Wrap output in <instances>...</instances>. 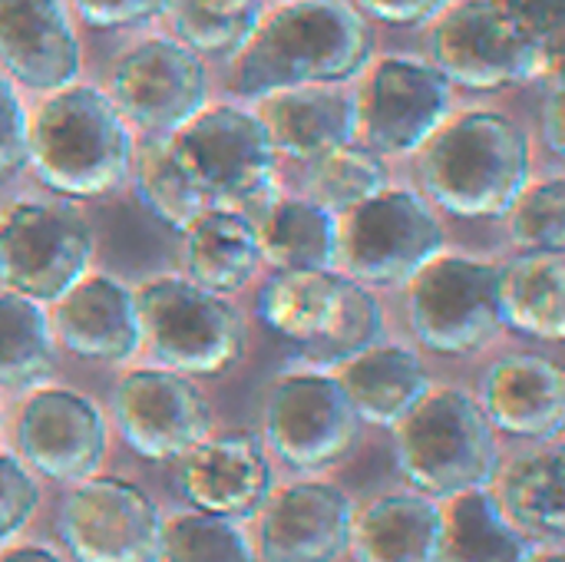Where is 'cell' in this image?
Segmentation results:
<instances>
[{
  "label": "cell",
  "mask_w": 565,
  "mask_h": 562,
  "mask_svg": "<svg viewBox=\"0 0 565 562\" xmlns=\"http://www.w3.org/2000/svg\"><path fill=\"white\" fill-rule=\"evenodd\" d=\"M26 166L66 199L113 192L129 176L132 139L109 93L89 83L53 89L30 123Z\"/></svg>",
  "instance_id": "obj_3"
},
{
  "label": "cell",
  "mask_w": 565,
  "mask_h": 562,
  "mask_svg": "<svg viewBox=\"0 0 565 562\" xmlns=\"http://www.w3.org/2000/svg\"><path fill=\"white\" fill-rule=\"evenodd\" d=\"M136 195L159 222H166L169 229H179V232L195 215L212 209L205 202V195L195 189V182L189 179V172L179 166V159L169 152L166 139L142 152L139 176H136Z\"/></svg>",
  "instance_id": "obj_35"
},
{
  "label": "cell",
  "mask_w": 565,
  "mask_h": 562,
  "mask_svg": "<svg viewBox=\"0 0 565 562\" xmlns=\"http://www.w3.org/2000/svg\"><path fill=\"white\" fill-rule=\"evenodd\" d=\"M116 427L142 460H179L212 431V411L202 391L179 371L139 368L113 391Z\"/></svg>",
  "instance_id": "obj_16"
},
{
  "label": "cell",
  "mask_w": 565,
  "mask_h": 562,
  "mask_svg": "<svg viewBox=\"0 0 565 562\" xmlns=\"http://www.w3.org/2000/svg\"><path fill=\"white\" fill-rule=\"evenodd\" d=\"M258 318L301 344L311 364H344L384 335L377 298L354 278L324 272H275L258 291Z\"/></svg>",
  "instance_id": "obj_5"
},
{
  "label": "cell",
  "mask_w": 565,
  "mask_h": 562,
  "mask_svg": "<svg viewBox=\"0 0 565 562\" xmlns=\"http://www.w3.org/2000/svg\"><path fill=\"white\" fill-rule=\"evenodd\" d=\"M30 156V119L20 93L7 76H0V182L17 176Z\"/></svg>",
  "instance_id": "obj_38"
},
{
  "label": "cell",
  "mask_w": 565,
  "mask_h": 562,
  "mask_svg": "<svg viewBox=\"0 0 565 562\" xmlns=\"http://www.w3.org/2000/svg\"><path fill=\"white\" fill-rule=\"evenodd\" d=\"M510 235L523 252H565V182L526 185L510 205Z\"/></svg>",
  "instance_id": "obj_36"
},
{
  "label": "cell",
  "mask_w": 565,
  "mask_h": 562,
  "mask_svg": "<svg viewBox=\"0 0 565 562\" xmlns=\"http://www.w3.org/2000/svg\"><path fill=\"white\" fill-rule=\"evenodd\" d=\"M175 487L192 510L242 523L271 497V464L252 434L205 437L179 457Z\"/></svg>",
  "instance_id": "obj_18"
},
{
  "label": "cell",
  "mask_w": 565,
  "mask_h": 562,
  "mask_svg": "<svg viewBox=\"0 0 565 562\" xmlns=\"http://www.w3.org/2000/svg\"><path fill=\"white\" fill-rule=\"evenodd\" d=\"M179 43L199 56H235L262 20V0H169Z\"/></svg>",
  "instance_id": "obj_32"
},
{
  "label": "cell",
  "mask_w": 565,
  "mask_h": 562,
  "mask_svg": "<svg viewBox=\"0 0 565 562\" xmlns=\"http://www.w3.org/2000/svg\"><path fill=\"white\" fill-rule=\"evenodd\" d=\"M354 523L351 500L324 484L301 480L262 507L258 562H338L348 553Z\"/></svg>",
  "instance_id": "obj_19"
},
{
  "label": "cell",
  "mask_w": 565,
  "mask_h": 562,
  "mask_svg": "<svg viewBox=\"0 0 565 562\" xmlns=\"http://www.w3.org/2000/svg\"><path fill=\"white\" fill-rule=\"evenodd\" d=\"M109 99L126 126L166 139L209 99V73L199 53L169 36H149L122 53L109 76Z\"/></svg>",
  "instance_id": "obj_13"
},
{
  "label": "cell",
  "mask_w": 565,
  "mask_h": 562,
  "mask_svg": "<svg viewBox=\"0 0 565 562\" xmlns=\"http://www.w3.org/2000/svg\"><path fill=\"white\" fill-rule=\"evenodd\" d=\"M394 454L407 484L430 500L490 487L500 470L493 424L460 388H430L394 424Z\"/></svg>",
  "instance_id": "obj_4"
},
{
  "label": "cell",
  "mask_w": 565,
  "mask_h": 562,
  "mask_svg": "<svg viewBox=\"0 0 565 562\" xmlns=\"http://www.w3.org/2000/svg\"><path fill=\"white\" fill-rule=\"evenodd\" d=\"M526 30H533L550 50L563 53L565 0H500Z\"/></svg>",
  "instance_id": "obj_40"
},
{
  "label": "cell",
  "mask_w": 565,
  "mask_h": 562,
  "mask_svg": "<svg viewBox=\"0 0 565 562\" xmlns=\"http://www.w3.org/2000/svg\"><path fill=\"white\" fill-rule=\"evenodd\" d=\"M40 503L33 474L10 454H0V543L17 537Z\"/></svg>",
  "instance_id": "obj_37"
},
{
  "label": "cell",
  "mask_w": 565,
  "mask_h": 562,
  "mask_svg": "<svg viewBox=\"0 0 565 562\" xmlns=\"http://www.w3.org/2000/svg\"><path fill=\"white\" fill-rule=\"evenodd\" d=\"M440 513V562H533L540 553V547L507 520L487 487L450 497Z\"/></svg>",
  "instance_id": "obj_29"
},
{
  "label": "cell",
  "mask_w": 565,
  "mask_h": 562,
  "mask_svg": "<svg viewBox=\"0 0 565 562\" xmlns=\"http://www.w3.org/2000/svg\"><path fill=\"white\" fill-rule=\"evenodd\" d=\"M17 444L36 474L76 484L93 477L106 457V417L76 391L43 388L20 411Z\"/></svg>",
  "instance_id": "obj_17"
},
{
  "label": "cell",
  "mask_w": 565,
  "mask_h": 562,
  "mask_svg": "<svg viewBox=\"0 0 565 562\" xmlns=\"http://www.w3.org/2000/svg\"><path fill=\"white\" fill-rule=\"evenodd\" d=\"M136 298L139 338L179 374L215 378L238 364L245 351L242 315L215 291L189 278H152Z\"/></svg>",
  "instance_id": "obj_7"
},
{
  "label": "cell",
  "mask_w": 565,
  "mask_h": 562,
  "mask_svg": "<svg viewBox=\"0 0 565 562\" xmlns=\"http://www.w3.org/2000/svg\"><path fill=\"white\" fill-rule=\"evenodd\" d=\"M480 407L493 431L550 444L563 434L565 424L563 371L540 354H510L487 371Z\"/></svg>",
  "instance_id": "obj_21"
},
{
  "label": "cell",
  "mask_w": 565,
  "mask_h": 562,
  "mask_svg": "<svg viewBox=\"0 0 565 562\" xmlns=\"http://www.w3.org/2000/svg\"><path fill=\"white\" fill-rule=\"evenodd\" d=\"M334 378L344 388L361 424L374 427H394L430 391V378L420 358L401 344L381 341L338 364Z\"/></svg>",
  "instance_id": "obj_26"
},
{
  "label": "cell",
  "mask_w": 565,
  "mask_h": 562,
  "mask_svg": "<svg viewBox=\"0 0 565 562\" xmlns=\"http://www.w3.org/2000/svg\"><path fill=\"white\" fill-rule=\"evenodd\" d=\"M169 0H76V13L93 30H129L162 17Z\"/></svg>",
  "instance_id": "obj_39"
},
{
  "label": "cell",
  "mask_w": 565,
  "mask_h": 562,
  "mask_svg": "<svg viewBox=\"0 0 565 562\" xmlns=\"http://www.w3.org/2000/svg\"><path fill=\"white\" fill-rule=\"evenodd\" d=\"M53 331L70 354L103 364L132 358L142 341L132 291L106 275H83L56 301Z\"/></svg>",
  "instance_id": "obj_22"
},
{
  "label": "cell",
  "mask_w": 565,
  "mask_h": 562,
  "mask_svg": "<svg viewBox=\"0 0 565 562\" xmlns=\"http://www.w3.org/2000/svg\"><path fill=\"white\" fill-rule=\"evenodd\" d=\"M93 262V229L66 202H13L0 215V282L40 305L60 301Z\"/></svg>",
  "instance_id": "obj_10"
},
{
  "label": "cell",
  "mask_w": 565,
  "mask_h": 562,
  "mask_svg": "<svg viewBox=\"0 0 565 562\" xmlns=\"http://www.w3.org/2000/svg\"><path fill=\"white\" fill-rule=\"evenodd\" d=\"M182 265L189 272V282L215 295H232L245 288L262 262L255 222L238 209L212 205L195 215L182 229Z\"/></svg>",
  "instance_id": "obj_27"
},
{
  "label": "cell",
  "mask_w": 565,
  "mask_h": 562,
  "mask_svg": "<svg viewBox=\"0 0 565 562\" xmlns=\"http://www.w3.org/2000/svg\"><path fill=\"white\" fill-rule=\"evenodd\" d=\"M305 185H308V199L315 205L341 215V212L361 205L364 199L377 195L381 189H387V169L374 149L344 142V146L311 159Z\"/></svg>",
  "instance_id": "obj_33"
},
{
  "label": "cell",
  "mask_w": 565,
  "mask_h": 562,
  "mask_svg": "<svg viewBox=\"0 0 565 562\" xmlns=\"http://www.w3.org/2000/svg\"><path fill=\"white\" fill-rule=\"evenodd\" d=\"M500 328L536 341L565 335V252H520L497 265Z\"/></svg>",
  "instance_id": "obj_25"
},
{
  "label": "cell",
  "mask_w": 565,
  "mask_h": 562,
  "mask_svg": "<svg viewBox=\"0 0 565 562\" xmlns=\"http://www.w3.org/2000/svg\"><path fill=\"white\" fill-rule=\"evenodd\" d=\"M159 562H258V556L235 520L185 510L162 520Z\"/></svg>",
  "instance_id": "obj_34"
},
{
  "label": "cell",
  "mask_w": 565,
  "mask_h": 562,
  "mask_svg": "<svg viewBox=\"0 0 565 562\" xmlns=\"http://www.w3.org/2000/svg\"><path fill=\"white\" fill-rule=\"evenodd\" d=\"M0 562H66L63 556H56L53 550H46V547H13V550H7Z\"/></svg>",
  "instance_id": "obj_43"
},
{
  "label": "cell",
  "mask_w": 565,
  "mask_h": 562,
  "mask_svg": "<svg viewBox=\"0 0 565 562\" xmlns=\"http://www.w3.org/2000/svg\"><path fill=\"white\" fill-rule=\"evenodd\" d=\"M444 513L424 494H391L374 500L351 523L354 562H440Z\"/></svg>",
  "instance_id": "obj_24"
},
{
  "label": "cell",
  "mask_w": 565,
  "mask_h": 562,
  "mask_svg": "<svg viewBox=\"0 0 565 562\" xmlns=\"http://www.w3.org/2000/svg\"><path fill=\"white\" fill-rule=\"evenodd\" d=\"M550 89L543 96V109H540V132H543V142L550 146V152L559 159L565 146V123H563V83H559V73H550Z\"/></svg>",
  "instance_id": "obj_42"
},
{
  "label": "cell",
  "mask_w": 565,
  "mask_h": 562,
  "mask_svg": "<svg viewBox=\"0 0 565 562\" xmlns=\"http://www.w3.org/2000/svg\"><path fill=\"white\" fill-rule=\"evenodd\" d=\"M265 441L291 470L318 474L358 447L361 417L334 374H285L265 401Z\"/></svg>",
  "instance_id": "obj_12"
},
{
  "label": "cell",
  "mask_w": 565,
  "mask_h": 562,
  "mask_svg": "<svg viewBox=\"0 0 565 562\" xmlns=\"http://www.w3.org/2000/svg\"><path fill=\"white\" fill-rule=\"evenodd\" d=\"M358 136L377 156L417 152L450 113V83L417 56H384L371 66L354 96Z\"/></svg>",
  "instance_id": "obj_15"
},
{
  "label": "cell",
  "mask_w": 565,
  "mask_h": 562,
  "mask_svg": "<svg viewBox=\"0 0 565 562\" xmlns=\"http://www.w3.org/2000/svg\"><path fill=\"white\" fill-rule=\"evenodd\" d=\"M354 7L364 17H374L381 23L420 26V23H430L440 10H447L450 0H354Z\"/></svg>",
  "instance_id": "obj_41"
},
{
  "label": "cell",
  "mask_w": 565,
  "mask_h": 562,
  "mask_svg": "<svg viewBox=\"0 0 565 562\" xmlns=\"http://www.w3.org/2000/svg\"><path fill=\"white\" fill-rule=\"evenodd\" d=\"M60 540L76 562H159L162 517L129 480H76L60 503Z\"/></svg>",
  "instance_id": "obj_14"
},
{
  "label": "cell",
  "mask_w": 565,
  "mask_h": 562,
  "mask_svg": "<svg viewBox=\"0 0 565 562\" xmlns=\"http://www.w3.org/2000/svg\"><path fill=\"white\" fill-rule=\"evenodd\" d=\"M166 146L209 205H252L275 185L278 152L258 113L202 106L185 126L166 136Z\"/></svg>",
  "instance_id": "obj_8"
},
{
  "label": "cell",
  "mask_w": 565,
  "mask_h": 562,
  "mask_svg": "<svg viewBox=\"0 0 565 562\" xmlns=\"http://www.w3.org/2000/svg\"><path fill=\"white\" fill-rule=\"evenodd\" d=\"M79 36L63 0H0V63L30 89H60L79 76Z\"/></svg>",
  "instance_id": "obj_20"
},
{
  "label": "cell",
  "mask_w": 565,
  "mask_h": 562,
  "mask_svg": "<svg viewBox=\"0 0 565 562\" xmlns=\"http://www.w3.org/2000/svg\"><path fill=\"white\" fill-rule=\"evenodd\" d=\"M258 119L271 136L275 152L311 162L358 136L354 96L334 83L291 86L258 99Z\"/></svg>",
  "instance_id": "obj_23"
},
{
  "label": "cell",
  "mask_w": 565,
  "mask_h": 562,
  "mask_svg": "<svg viewBox=\"0 0 565 562\" xmlns=\"http://www.w3.org/2000/svg\"><path fill=\"white\" fill-rule=\"evenodd\" d=\"M417 341L447 358L480 351L500 331L497 265L467 255H437L414 278L407 295Z\"/></svg>",
  "instance_id": "obj_11"
},
{
  "label": "cell",
  "mask_w": 565,
  "mask_h": 562,
  "mask_svg": "<svg viewBox=\"0 0 565 562\" xmlns=\"http://www.w3.org/2000/svg\"><path fill=\"white\" fill-rule=\"evenodd\" d=\"M444 252L430 202L411 189H381L338 219V265L361 285H404Z\"/></svg>",
  "instance_id": "obj_9"
},
{
  "label": "cell",
  "mask_w": 565,
  "mask_h": 562,
  "mask_svg": "<svg viewBox=\"0 0 565 562\" xmlns=\"http://www.w3.org/2000/svg\"><path fill=\"white\" fill-rule=\"evenodd\" d=\"M424 192L460 219H503L530 185V142L523 129L490 109L444 119L420 146Z\"/></svg>",
  "instance_id": "obj_2"
},
{
  "label": "cell",
  "mask_w": 565,
  "mask_h": 562,
  "mask_svg": "<svg viewBox=\"0 0 565 562\" xmlns=\"http://www.w3.org/2000/svg\"><path fill=\"white\" fill-rule=\"evenodd\" d=\"M53 374V328L43 305L0 291V388L26 391Z\"/></svg>",
  "instance_id": "obj_31"
},
{
  "label": "cell",
  "mask_w": 565,
  "mask_h": 562,
  "mask_svg": "<svg viewBox=\"0 0 565 562\" xmlns=\"http://www.w3.org/2000/svg\"><path fill=\"white\" fill-rule=\"evenodd\" d=\"M371 53L374 30L354 0H291L255 23L235 53L228 83L245 99L344 83L371 63Z\"/></svg>",
  "instance_id": "obj_1"
},
{
  "label": "cell",
  "mask_w": 565,
  "mask_h": 562,
  "mask_svg": "<svg viewBox=\"0 0 565 562\" xmlns=\"http://www.w3.org/2000/svg\"><path fill=\"white\" fill-rule=\"evenodd\" d=\"M258 252L278 272H324L338 265V215L311 199H285L255 225Z\"/></svg>",
  "instance_id": "obj_30"
},
{
  "label": "cell",
  "mask_w": 565,
  "mask_h": 562,
  "mask_svg": "<svg viewBox=\"0 0 565 562\" xmlns=\"http://www.w3.org/2000/svg\"><path fill=\"white\" fill-rule=\"evenodd\" d=\"M430 63L450 86L497 93L559 73V50H550L500 0H463L434 17Z\"/></svg>",
  "instance_id": "obj_6"
},
{
  "label": "cell",
  "mask_w": 565,
  "mask_h": 562,
  "mask_svg": "<svg viewBox=\"0 0 565 562\" xmlns=\"http://www.w3.org/2000/svg\"><path fill=\"white\" fill-rule=\"evenodd\" d=\"M500 474V470H497ZM497 503L507 520L536 547H563V450L556 444L516 457L497 480Z\"/></svg>",
  "instance_id": "obj_28"
},
{
  "label": "cell",
  "mask_w": 565,
  "mask_h": 562,
  "mask_svg": "<svg viewBox=\"0 0 565 562\" xmlns=\"http://www.w3.org/2000/svg\"><path fill=\"white\" fill-rule=\"evenodd\" d=\"M533 562H565L563 556V547H550V550H540Z\"/></svg>",
  "instance_id": "obj_44"
}]
</instances>
